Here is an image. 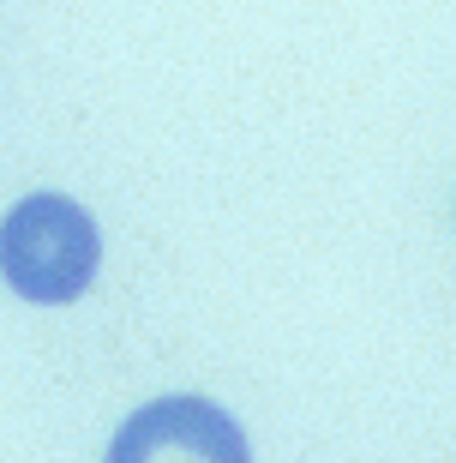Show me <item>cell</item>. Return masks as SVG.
<instances>
[{"label":"cell","instance_id":"6da1fadb","mask_svg":"<svg viewBox=\"0 0 456 463\" xmlns=\"http://www.w3.org/2000/svg\"><path fill=\"white\" fill-rule=\"evenodd\" d=\"M102 265V235L79 199L67 193H31L0 223V271L24 301L67 307L90 289Z\"/></svg>","mask_w":456,"mask_h":463},{"label":"cell","instance_id":"7a4b0ae2","mask_svg":"<svg viewBox=\"0 0 456 463\" xmlns=\"http://www.w3.org/2000/svg\"><path fill=\"white\" fill-rule=\"evenodd\" d=\"M108 463H253L247 433L210 397H156L115 433Z\"/></svg>","mask_w":456,"mask_h":463}]
</instances>
